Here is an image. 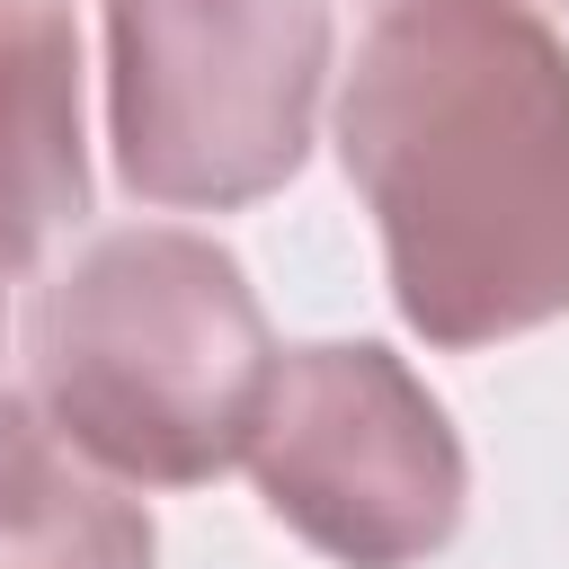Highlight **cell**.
<instances>
[{
  "label": "cell",
  "instance_id": "cell-6",
  "mask_svg": "<svg viewBox=\"0 0 569 569\" xmlns=\"http://www.w3.org/2000/svg\"><path fill=\"white\" fill-rule=\"evenodd\" d=\"M151 507L98 471L36 391H0V569H151Z\"/></svg>",
  "mask_w": 569,
  "mask_h": 569
},
{
  "label": "cell",
  "instance_id": "cell-3",
  "mask_svg": "<svg viewBox=\"0 0 569 569\" xmlns=\"http://www.w3.org/2000/svg\"><path fill=\"white\" fill-rule=\"evenodd\" d=\"M329 0H107L116 178L169 213H231L311 160Z\"/></svg>",
  "mask_w": 569,
  "mask_h": 569
},
{
  "label": "cell",
  "instance_id": "cell-4",
  "mask_svg": "<svg viewBox=\"0 0 569 569\" xmlns=\"http://www.w3.org/2000/svg\"><path fill=\"white\" fill-rule=\"evenodd\" d=\"M249 471L267 516L338 569H418L471 507L453 418L373 338H320L276 365Z\"/></svg>",
  "mask_w": 569,
  "mask_h": 569
},
{
  "label": "cell",
  "instance_id": "cell-1",
  "mask_svg": "<svg viewBox=\"0 0 569 569\" xmlns=\"http://www.w3.org/2000/svg\"><path fill=\"white\" fill-rule=\"evenodd\" d=\"M338 160L427 347L569 311V44L525 0H382L338 89Z\"/></svg>",
  "mask_w": 569,
  "mask_h": 569
},
{
  "label": "cell",
  "instance_id": "cell-5",
  "mask_svg": "<svg viewBox=\"0 0 569 569\" xmlns=\"http://www.w3.org/2000/svg\"><path fill=\"white\" fill-rule=\"evenodd\" d=\"M80 213H89L80 18L71 0H0V276L44 267V249Z\"/></svg>",
  "mask_w": 569,
  "mask_h": 569
},
{
  "label": "cell",
  "instance_id": "cell-2",
  "mask_svg": "<svg viewBox=\"0 0 569 569\" xmlns=\"http://www.w3.org/2000/svg\"><path fill=\"white\" fill-rule=\"evenodd\" d=\"M36 409L124 489H204L249 462L276 338L240 258L178 222L98 231L27 311Z\"/></svg>",
  "mask_w": 569,
  "mask_h": 569
}]
</instances>
